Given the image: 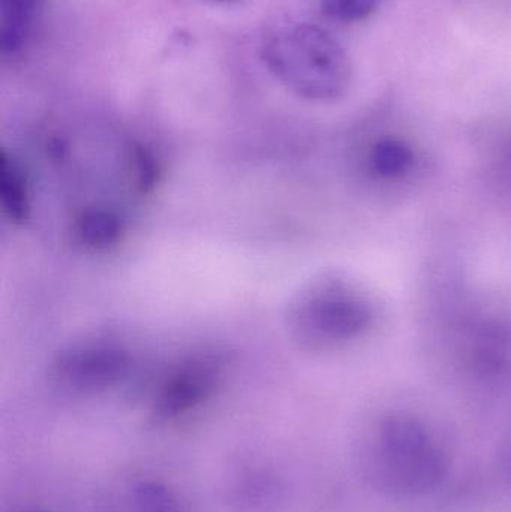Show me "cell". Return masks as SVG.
<instances>
[{"label": "cell", "instance_id": "6da1fadb", "mask_svg": "<svg viewBox=\"0 0 511 512\" xmlns=\"http://www.w3.org/2000/svg\"><path fill=\"white\" fill-rule=\"evenodd\" d=\"M378 322V306L353 279L338 273L309 280L291 298L287 328L308 351H333L365 339Z\"/></svg>", "mask_w": 511, "mask_h": 512}, {"label": "cell", "instance_id": "7a4b0ae2", "mask_svg": "<svg viewBox=\"0 0 511 512\" xmlns=\"http://www.w3.org/2000/svg\"><path fill=\"white\" fill-rule=\"evenodd\" d=\"M263 59L282 86L308 101H336L347 93L353 80L347 51L315 24L279 30L267 41Z\"/></svg>", "mask_w": 511, "mask_h": 512}, {"label": "cell", "instance_id": "3957f363", "mask_svg": "<svg viewBox=\"0 0 511 512\" xmlns=\"http://www.w3.org/2000/svg\"><path fill=\"white\" fill-rule=\"evenodd\" d=\"M131 355L111 342H89L72 346L57 357L53 376L60 387L74 393L110 390L126 378Z\"/></svg>", "mask_w": 511, "mask_h": 512}, {"label": "cell", "instance_id": "277c9868", "mask_svg": "<svg viewBox=\"0 0 511 512\" xmlns=\"http://www.w3.org/2000/svg\"><path fill=\"white\" fill-rule=\"evenodd\" d=\"M222 378L221 357L198 354L182 361L159 388L153 406L158 420L174 421L203 405Z\"/></svg>", "mask_w": 511, "mask_h": 512}, {"label": "cell", "instance_id": "5b68a950", "mask_svg": "<svg viewBox=\"0 0 511 512\" xmlns=\"http://www.w3.org/2000/svg\"><path fill=\"white\" fill-rule=\"evenodd\" d=\"M419 162V155L407 141L387 137L366 149L360 158V170L372 185L395 188L414 179Z\"/></svg>", "mask_w": 511, "mask_h": 512}, {"label": "cell", "instance_id": "8992f818", "mask_svg": "<svg viewBox=\"0 0 511 512\" xmlns=\"http://www.w3.org/2000/svg\"><path fill=\"white\" fill-rule=\"evenodd\" d=\"M105 512H185V508L167 487L138 483L114 493Z\"/></svg>", "mask_w": 511, "mask_h": 512}, {"label": "cell", "instance_id": "52a82bcc", "mask_svg": "<svg viewBox=\"0 0 511 512\" xmlns=\"http://www.w3.org/2000/svg\"><path fill=\"white\" fill-rule=\"evenodd\" d=\"M42 0H0V48L20 53L29 41Z\"/></svg>", "mask_w": 511, "mask_h": 512}, {"label": "cell", "instance_id": "ba28073f", "mask_svg": "<svg viewBox=\"0 0 511 512\" xmlns=\"http://www.w3.org/2000/svg\"><path fill=\"white\" fill-rule=\"evenodd\" d=\"M0 198L3 215L11 224L21 225L29 219V186L23 168L14 156L2 152L0 156Z\"/></svg>", "mask_w": 511, "mask_h": 512}, {"label": "cell", "instance_id": "9c48e42d", "mask_svg": "<svg viewBox=\"0 0 511 512\" xmlns=\"http://www.w3.org/2000/svg\"><path fill=\"white\" fill-rule=\"evenodd\" d=\"M77 237L81 245L95 251H104L116 245L123 234V221L117 213L107 209H89L78 218Z\"/></svg>", "mask_w": 511, "mask_h": 512}, {"label": "cell", "instance_id": "30bf717a", "mask_svg": "<svg viewBox=\"0 0 511 512\" xmlns=\"http://www.w3.org/2000/svg\"><path fill=\"white\" fill-rule=\"evenodd\" d=\"M381 0H320L327 17L344 23L366 20L377 11Z\"/></svg>", "mask_w": 511, "mask_h": 512}, {"label": "cell", "instance_id": "8fae6325", "mask_svg": "<svg viewBox=\"0 0 511 512\" xmlns=\"http://www.w3.org/2000/svg\"><path fill=\"white\" fill-rule=\"evenodd\" d=\"M213 2L230 3V2H236V0H213Z\"/></svg>", "mask_w": 511, "mask_h": 512}]
</instances>
